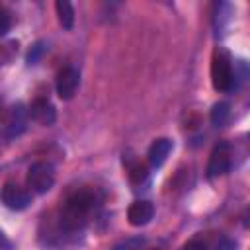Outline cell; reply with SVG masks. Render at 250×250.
<instances>
[{
    "label": "cell",
    "instance_id": "cell-1",
    "mask_svg": "<svg viewBox=\"0 0 250 250\" xmlns=\"http://www.w3.org/2000/svg\"><path fill=\"white\" fill-rule=\"evenodd\" d=\"M102 203V191L98 188L86 186L82 189H76L62 205L61 209V229L64 232H78L86 227L90 221V215L100 207Z\"/></svg>",
    "mask_w": 250,
    "mask_h": 250
},
{
    "label": "cell",
    "instance_id": "cell-2",
    "mask_svg": "<svg viewBox=\"0 0 250 250\" xmlns=\"http://www.w3.org/2000/svg\"><path fill=\"white\" fill-rule=\"evenodd\" d=\"M211 82L217 92H230L236 86V72L232 66V57L227 49L217 47L211 57Z\"/></svg>",
    "mask_w": 250,
    "mask_h": 250
},
{
    "label": "cell",
    "instance_id": "cell-3",
    "mask_svg": "<svg viewBox=\"0 0 250 250\" xmlns=\"http://www.w3.org/2000/svg\"><path fill=\"white\" fill-rule=\"evenodd\" d=\"M55 186V168L49 162H33L27 170V188L35 193H47Z\"/></svg>",
    "mask_w": 250,
    "mask_h": 250
},
{
    "label": "cell",
    "instance_id": "cell-4",
    "mask_svg": "<svg viewBox=\"0 0 250 250\" xmlns=\"http://www.w3.org/2000/svg\"><path fill=\"white\" fill-rule=\"evenodd\" d=\"M232 166V146L229 143H219L211 156H209V164H207V178H219L223 174H227Z\"/></svg>",
    "mask_w": 250,
    "mask_h": 250
},
{
    "label": "cell",
    "instance_id": "cell-5",
    "mask_svg": "<svg viewBox=\"0 0 250 250\" xmlns=\"http://www.w3.org/2000/svg\"><path fill=\"white\" fill-rule=\"evenodd\" d=\"M0 201H2L8 209H12V211H23V209L29 207L31 195H29V191H27L25 188L8 182V184H4L2 189H0Z\"/></svg>",
    "mask_w": 250,
    "mask_h": 250
},
{
    "label": "cell",
    "instance_id": "cell-6",
    "mask_svg": "<svg viewBox=\"0 0 250 250\" xmlns=\"http://www.w3.org/2000/svg\"><path fill=\"white\" fill-rule=\"evenodd\" d=\"M78 86H80V74L74 66H64L59 70L55 88H57V96L61 100H72Z\"/></svg>",
    "mask_w": 250,
    "mask_h": 250
},
{
    "label": "cell",
    "instance_id": "cell-7",
    "mask_svg": "<svg viewBox=\"0 0 250 250\" xmlns=\"http://www.w3.org/2000/svg\"><path fill=\"white\" fill-rule=\"evenodd\" d=\"M27 115H29L35 123H39V125H43V127L53 125L55 119H57L55 105H53L49 100H45V98H35V100L31 102L29 109H27Z\"/></svg>",
    "mask_w": 250,
    "mask_h": 250
},
{
    "label": "cell",
    "instance_id": "cell-8",
    "mask_svg": "<svg viewBox=\"0 0 250 250\" xmlns=\"http://www.w3.org/2000/svg\"><path fill=\"white\" fill-rule=\"evenodd\" d=\"M152 217H154V205L146 199H139L131 203L127 209V221L133 227H145L150 223Z\"/></svg>",
    "mask_w": 250,
    "mask_h": 250
},
{
    "label": "cell",
    "instance_id": "cell-9",
    "mask_svg": "<svg viewBox=\"0 0 250 250\" xmlns=\"http://www.w3.org/2000/svg\"><path fill=\"white\" fill-rule=\"evenodd\" d=\"M170 152H172V141L166 139V137L156 139V141L150 145V148H148V164H150L152 168L162 166V164L166 162V158H168Z\"/></svg>",
    "mask_w": 250,
    "mask_h": 250
},
{
    "label": "cell",
    "instance_id": "cell-10",
    "mask_svg": "<svg viewBox=\"0 0 250 250\" xmlns=\"http://www.w3.org/2000/svg\"><path fill=\"white\" fill-rule=\"evenodd\" d=\"M25 109L21 104L14 105L8 113V121H6V135L8 137H14V135H20L23 129H25Z\"/></svg>",
    "mask_w": 250,
    "mask_h": 250
},
{
    "label": "cell",
    "instance_id": "cell-11",
    "mask_svg": "<svg viewBox=\"0 0 250 250\" xmlns=\"http://www.w3.org/2000/svg\"><path fill=\"white\" fill-rule=\"evenodd\" d=\"M55 10H57L59 23L64 29H72V25H74V8H72V4L68 0H57Z\"/></svg>",
    "mask_w": 250,
    "mask_h": 250
},
{
    "label": "cell",
    "instance_id": "cell-12",
    "mask_svg": "<svg viewBox=\"0 0 250 250\" xmlns=\"http://www.w3.org/2000/svg\"><path fill=\"white\" fill-rule=\"evenodd\" d=\"M230 119V105L227 102H219L211 109V123L215 127H225Z\"/></svg>",
    "mask_w": 250,
    "mask_h": 250
},
{
    "label": "cell",
    "instance_id": "cell-13",
    "mask_svg": "<svg viewBox=\"0 0 250 250\" xmlns=\"http://www.w3.org/2000/svg\"><path fill=\"white\" fill-rule=\"evenodd\" d=\"M146 180H148V168L145 164L137 162L129 168V182H131V186H135V189H139V186L146 184Z\"/></svg>",
    "mask_w": 250,
    "mask_h": 250
},
{
    "label": "cell",
    "instance_id": "cell-14",
    "mask_svg": "<svg viewBox=\"0 0 250 250\" xmlns=\"http://www.w3.org/2000/svg\"><path fill=\"white\" fill-rule=\"evenodd\" d=\"M16 53H18V41H8V43L0 45V66L12 62Z\"/></svg>",
    "mask_w": 250,
    "mask_h": 250
},
{
    "label": "cell",
    "instance_id": "cell-15",
    "mask_svg": "<svg viewBox=\"0 0 250 250\" xmlns=\"http://www.w3.org/2000/svg\"><path fill=\"white\" fill-rule=\"evenodd\" d=\"M10 25H12V16L4 6H0V37H4L10 31Z\"/></svg>",
    "mask_w": 250,
    "mask_h": 250
},
{
    "label": "cell",
    "instance_id": "cell-16",
    "mask_svg": "<svg viewBox=\"0 0 250 250\" xmlns=\"http://www.w3.org/2000/svg\"><path fill=\"white\" fill-rule=\"evenodd\" d=\"M213 250H236V242L230 240V238H221Z\"/></svg>",
    "mask_w": 250,
    "mask_h": 250
},
{
    "label": "cell",
    "instance_id": "cell-17",
    "mask_svg": "<svg viewBox=\"0 0 250 250\" xmlns=\"http://www.w3.org/2000/svg\"><path fill=\"white\" fill-rule=\"evenodd\" d=\"M41 51H43V45H41V43H37V45L33 47V51H29V55H27V62H29V64H31V62H35Z\"/></svg>",
    "mask_w": 250,
    "mask_h": 250
},
{
    "label": "cell",
    "instance_id": "cell-18",
    "mask_svg": "<svg viewBox=\"0 0 250 250\" xmlns=\"http://www.w3.org/2000/svg\"><path fill=\"white\" fill-rule=\"evenodd\" d=\"M2 248H10V240H8L6 234L0 230V250H2Z\"/></svg>",
    "mask_w": 250,
    "mask_h": 250
}]
</instances>
